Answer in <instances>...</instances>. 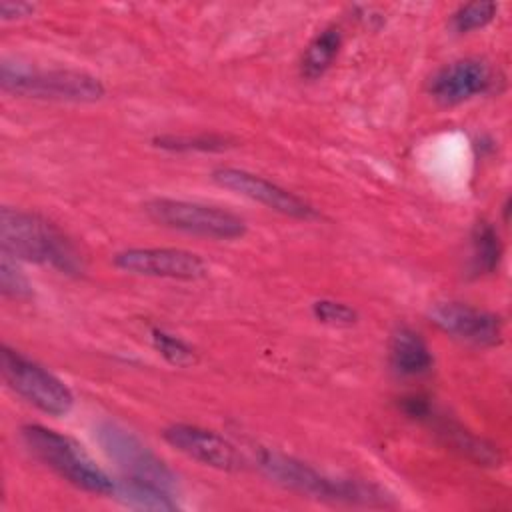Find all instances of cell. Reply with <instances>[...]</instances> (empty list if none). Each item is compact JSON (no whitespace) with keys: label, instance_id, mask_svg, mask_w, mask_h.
<instances>
[{"label":"cell","instance_id":"cell-1","mask_svg":"<svg viewBox=\"0 0 512 512\" xmlns=\"http://www.w3.org/2000/svg\"><path fill=\"white\" fill-rule=\"evenodd\" d=\"M0 248L2 254L50 266L62 274H80L84 262L72 240L48 218L22 208H0Z\"/></svg>","mask_w":512,"mask_h":512},{"label":"cell","instance_id":"cell-2","mask_svg":"<svg viewBox=\"0 0 512 512\" xmlns=\"http://www.w3.org/2000/svg\"><path fill=\"white\" fill-rule=\"evenodd\" d=\"M256 464L272 482L306 498L354 506H390L388 496L378 486L356 478L328 476L314 466L278 450H258Z\"/></svg>","mask_w":512,"mask_h":512},{"label":"cell","instance_id":"cell-3","mask_svg":"<svg viewBox=\"0 0 512 512\" xmlns=\"http://www.w3.org/2000/svg\"><path fill=\"white\" fill-rule=\"evenodd\" d=\"M20 438L26 450L38 462H42L70 486L94 496L114 494L116 480L104 468H100L74 438L42 424L22 426Z\"/></svg>","mask_w":512,"mask_h":512},{"label":"cell","instance_id":"cell-4","mask_svg":"<svg viewBox=\"0 0 512 512\" xmlns=\"http://www.w3.org/2000/svg\"><path fill=\"white\" fill-rule=\"evenodd\" d=\"M0 86L6 94L54 102H96L106 88L100 78L76 68H40L20 60H4Z\"/></svg>","mask_w":512,"mask_h":512},{"label":"cell","instance_id":"cell-5","mask_svg":"<svg viewBox=\"0 0 512 512\" xmlns=\"http://www.w3.org/2000/svg\"><path fill=\"white\" fill-rule=\"evenodd\" d=\"M144 212L150 220L164 228L200 238L236 240L242 238L248 230V224L242 216L204 202L180 198H152L144 204Z\"/></svg>","mask_w":512,"mask_h":512},{"label":"cell","instance_id":"cell-6","mask_svg":"<svg viewBox=\"0 0 512 512\" xmlns=\"http://www.w3.org/2000/svg\"><path fill=\"white\" fill-rule=\"evenodd\" d=\"M0 372L6 386L40 412L62 418L74 408V394L64 380L10 346H2Z\"/></svg>","mask_w":512,"mask_h":512},{"label":"cell","instance_id":"cell-7","mask_svg":"<svg viewBox=\"0 0 512 512\" xmlns=\"http://www.w3.org/2000/svg\"><path fill=\"white\" fill-rule=\"evenodd\" d=\"M96 440L104 454L116 464L122 478L150 482L178 494V478L174 470L124 426L102 422L96 428Z\"/></svg>","mask_w":512,"mask_h":512},{"label":"cell","instance_id":"cell-8","mask_svg":"<svg viewBox=\"0 0 512 512\" xmlns=\"http://www.w3.org/2000/svg\"><path fill=\"white\" fill-rule=\"evenodd\" d=\"M114 266L126 274L146 278H168L182 282H196L208 276L206 262L190 250L146 246L126 248L114 254Z\"/></svg>","mask_w":512,"mask_h":512},{"label":"cell","instance_id":"cell-9","mask_svg":"<svg viewBox=\"0 0 512 512\" xmlns=\"http://www.w3.org/2000/svg\"><path fill=\"white\" fill-rule=\"evenodd\" d=\"M210 178L224 190H230L238 196H244L252 202H258L278 214L296 218V220H316L320 218V212L306 202L304 198L292 194L290 190L278 186L276 182H270L264 176H258L244 168L234 166H220L214 168Z\"/></svg>","mask_w":512,"mask_h":512},{"label":"cell","instance_id":"cell-10","mask_svg":"<svg viewBox=\"0 0 512 512\" xmlns=\"http://www.w3.org/2000/svg\"><path fill=\"white\" fill-rule=\"evenodd\" d=\"M428 320L446 336L472 346L490 348L502 342V318L466 302H434L428 308Z\"/></svg>","mask_w":512,"mask_h":512},{"label":"cell","instance_id":"cell-11","mask_svg":"<svg viewBox=\"0 0 512 512\" xmlns=\"http://www.w3.org/2000/svg\"><path fill=\"white\" fill-rule=\"evenodd\" d=\"M162 436L174 450L202 466L222 472H238L246 464L240 450L214 430L196 424L174 422L162 430Z\"/></svg>","mask_w":512,"mask_h":512},{"label":"cell","instance_id":"cell-12","mask_svg":"<svg viewBox=\"0 0 512 512\" xmlns=\"http://www.w3.org/2000/svg\"><path fill=\"white\" fill-rule=\"evenodd\" d=\"M494 86V70L482 58H460L440 68L428 84V92L444 106H454L486 94Z\"/></svg>","mask_w":512,"mask_h":512},{"label":"cell","instance_id":"cell-13","mask_svg":"<svg viewBox=\"0 0 512 512\" xmlns=\"http://www.w3.org/2000/svg\"><path fill=\"white\" fill-rule=\"evenodd\" d=\"M388 360L398 376H422L434 364V356L426 340L408 326H400L392 332L388 342Z\"/></svg>","mask_w":512,"mask_h":512},{"label":"cell","instance_id":"cell-14","mask_svg":"<svg viewBox=\"0 0 512 512\" xmlns=\"http://www.w3.org/2000/svg\"><path fill=\"white\" fill-rule=\"evenodd\" d=\"M114 498L122 502L128 508L134 510H154V512H174L180 508L176 500V492L166 490L162 486L142 482V480H132V478H114Z\"/></svg>","mask_w":512,"mask_h":512},{"label":"cell","instance_id":"cell-15","mask_svg":"<svg viewBox=\"0 0 512 512\" xmlns=\"http://www.w3.org/2000/svg\"><path fill=\"white\" fill-rule=\"evenodd\" d=\"M342 46V32L336 26H328L318 32L306 46L300 58V76L306 80H316L332 66Z\"/></svg>","mask_w":512,"mask_h":512},{"label":"cell","instance_id":"cell-16","mask_svg":"<svg viewBox=\"0 0 512 512\" xmlns=\"http://www.w3.org/2000/svg\"><path fill=\"white\" fill-rule=\"evenodd\" d=\"M502 260V240L492 222L480 220L470 234V270L474 274H492Z\"/></svg>","mask_w":512,"mask_h":512},{"label":"cell","instance_id":"cell-17","mask_svg":"<svg viewBox=\"0 0 512 512\" xmlns=\"http://www.w3.org/2000/svg\"><path fill=\"white\" fill-rule=\"evenodd\" d=\"M436 428L446 438V442H450L456 450H460L464 456H468L476 464H480V466H500L502 456H500L498 448L492 446L490 442L474 436L472 432L464 430L460 424L448 422L446 418H440Z\"/></svg>","mask_w":512,"mask_h":512},{"label":"cell","instance_id":"cell-18","mask_svg":"<svg viewBox=\"0 0 512 512\" xmlns=\"http://www.w3.org/2000/svg\"><path fill=\"white\" fill-rule=\"evenodd\" d=\"M152 142L168 152H222L236 144V140L224 134H162Z\"/></svg>","mask_w":512,"mask_h":512},{"label":"cell","instance_id":"cell-19","mask_svg":"<svg viewBox=\"0 0 512 512\" xmlns=\"http://www.w3.org/2000/svg\"><path fill=\"white\" fill-rule=\"evenodd\" d=\"M150 338H152L154 350L168 364H172L176 368H188V366H194L198 362L196 350L186 340H182L180 336H174V334H170L162 328H152Z\"/></svg>","mask_w":512,"mask_h":512},{"label":"cell","instance_id":"cell-20","mask_svg":"<svg viewBox=\"0 0 512 512\" xmlns=\"http://www.w3.org/2000/svg\"><path fill=\"white\" fill-rule=\"evenodd\" d=\"M498 12V4L490 0H480V2H468L462 4L450 18L452 28L458 34H468L472 30H480L488 26Z\"/></svg>","mask_w":512,"mask_h":512},{"label":"cell","instance_id":"cell-21","mask_svg":"<svg viewBox=\"0 0 512 512\" xmlns=\"http://www.w3.org/2000/svg\"><path fill=\"white\" fill-rule=\"evenodd\" d=\"M0 292L4 298L30 300L34 296L32 282L18 266V260L2 254L0 258Z\"/></svg>","mask_w":512,"mask_h":512},{"label":"cell","instance_id":"cell-22","mask_svg":"<svg viewBox=\"0 0 512 512\" xmlns=\"http://www.w3.org/2000/svg\"><path fill=\"white\" fill-rule=\"evenodd\" d=\"M312 314L318 322L334 328H348L358 320V312L352 306H348L346 302L330 300V298L316 300L312 304Z\"/></svg>","mask_w":512,"mask_h":512},{"label":"cell","instance_id":"cell-23","mask_svg":"<svg viewBox=\"0 0 512 512\" xmlns=\"http://www.w3.org/2000/svg\"><path fill=\"white\" fill-rule=\"evenodd\" d=\"M36 12V4H30V2H12V0H2L0 2V18L4 22L8 20H22V18H28Z\"/></svg>","mask_w":512,"mask_h":512}]
</instances>
